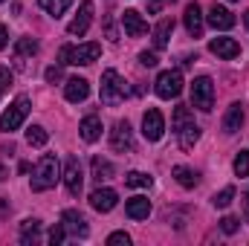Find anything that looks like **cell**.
<instances>
[{"instance_id": "277c9868", "label": "cell", "mask_w": 249, "mask_h": 246, "mask_svg": "<svg viewBox=\"0 0 249 246\" xmlns=\"http://www.w3.org/2000/svg\"><path fill=\"white\" fill-rule=\"evenodd\" d=\"M191 105L203 113H209L214 107V81L209 75H197L191 81Z\"/></svg>"}, {"instance_id": "4dcf8cb0", "label": "cell", "mask_w": 249, "mask_h": 246, "mask_svg": "<svg viewBox=\"0 0 249 246\" xmlns=\"http://www.w3.org/2000/svg\"><path fill=\"white\" fill-rule=\"evenodd\" d=\"M232 168H235V174H238V177H249V151H241V154L235 157Z\"/></svg>"}, {"instance_id": "b9f144b4", "label": "cell", "mask_w": 249, "mask_h": 246, "mask_svg": "<svg viewBox=\"0 0 249 246\" xmlns=\"http://www.w3.org/2000/svg\"><path fill=\"white\" fill-rule=\"evenodd\" d=\"M244 23H247V29H249V9L244 12Z\"/></svg>"}, {"instance_id": "f1b7e54d", "label": "cell", "mask_w": 249, "mask_h": 246, "mask_svg": "<svg viewBox=\"0 0 249 246\" xmlns=\"http://www.w3.org/2000/svg\"><path fill=\"white\" fill-rule=\"evenodd\" d=\"M151 174H145V171H130V174H124V185H130V188H151Z\"/></svg>"}, {"instance_id": "603a6c76", "label": "cell", "mask_w": 249, "mask_h": 246, "mask_svg": "<svg viewBox=\"0 0 249 246\" xmlns=\"http://www.w3.org/2000/svg\"><path fill=\"white\" fill-rule=\"evenodd\" d=\"M38 232H41V220H35V217L23 220V223H20V244L23 246L38 244Z\"/></svg>"}, {"instance_id": "1f68e13d", "label": "cell", "mask_w": 249, "mask_h": 246, "mask_svg": "<svg viewBox=\"0 0 249 246\" xmlns=\"http://www.w3.org/2000/svg\"><path fill=\"white\" fill-rule=\"evenodd\" d=\"M220 229H223L226 235H235V232L241 229V220H238V217H223V220H220Z\"/></svg>"}, {"instance_id": "d6986e66", "label": "cell", "mask_w": 249, "mask_h": 246, "mask_svg": "<svg viewBox=\"0 0 249 246\" xmlns=\"http://www.w3.org/2000/svg\"><path fill=\"white\" fill-rule=\"evenodd\" d=\"M183 23H186V29H188L191 38H200V35H203V12H200L197 3H188L186 6V12H183Z\"/></svg>"}, {"instance_id": "4316f807", "label": "cell", "mask_w": 249, "mask_h": 246, "mask_svg": "<svg viewBox=\"0 0 249 246\" xmlns=\"http://www.w3.org/2000/svg\"><path fill=\"white\" fill-rule=\"evenodd\" d=\"M47 139H50V133H47V127H41V124H32V127L26 130V142H29L32 148H44Z\"/></svg>"}, {"instance_id": "7bdbcfd3", "label": "cell", "mask_w": 249, "mask_h": 246, "mask_svg": "<svg viewBox=\"0 0 249 246\" xmlns=\"http://www.w3.org/2000/svg\"><path fill=\"white\" fill-rule=\"evenodd\" d=\"M0 3H3V0H0Z\"/></svg>"}, {"instance_id": "5bb4252c", "label": "cell", "mask_w": 249, "mask_h": 246, "mask_svg": "<svg viewBox=\"0 0 249 246\" xmlns=\"http://www.w3.org/2000/svg\"><path fill=\"white\" fill-rule=\"evenodd\" d=\"M122 26H124V35L127 38H142L148 32V23H145V18L136 9H127L122 15Z\"/></svg>"}, {"instance_id": "60d3db41", "label": "cell", "mask_w": 249, "mask_h": 246, "mask_svg": "<svg viewBox=\"0 0 249 246\" xmlns=\"http://www.w3.org/2000/svg\"><path fill=\"white\" fill-rule=\"evenodd\" d=\"M9 209H6V200H0V214H6Z\"/></svg>"}, {"instance_id": "30bf717a", "label": "cell", "mask_w": 249, "mask_h": 246, "mask_svg": "<svg viewBox=\"0 0 249 246\" xmlns=\"http://www.w3.org/2000/svg\"><path fill=\"white\" fill-rule=\"evenodd\" d=\"M64 185H67V191H70L72 197H78V194H81L84 174H81V162H78L75 157H70V159H67V165H64Z\"/></svg>"}, {"instance_id": "44dd1931", "label": "cell", "mask_w": 249, "mask_h": 246, "mask_svg": "<svg viewBox=\"0 0 249 246\" xmlns=\"http://www.w3.org/2000/svg\"><path fill=\"white\" fill-rule=\"evenodd\" d=\"M171 32H174V20L171 18H162L157 26H154V47L157 50H165L171 44Z\"/></svg>"}, {"instance_id": "7c38bea8", "label": "cell", "mask_w": 249, "mask_h": 246, "mask_svg": "<svg viewBox=\"0 0 249 246\" xmlns=\"http://www.w3.org/2000/svg\"><path fill=\"white\" fill-rule=\"evenodd\" d=\"M174 133H177V142H180L183 151H191V148L197 145V139H200V127H197V122H194V116L186 119L183 124H177Z\"/></svg>"}, {"instance_id": "f546056e", "label": "cell", "mask_w": 249, "mask_h": 246, "mask_svg": "<svg viewBox=\"0 0 249 246\" xmlns=\"http://www.w3.org/2000/svg\"><path fill=\"white\" fill-rule=\"evenodd\" d=\"M232 200H235V188H232V185H226V188H223L220 194H214V197H212L214 209H226V206H229Z\"/></svg>"}, {"instance_id": "7402d4cb", "label": "cell", "mask_w": 249, "mask_h": 246, "mask_svg": "<svg viewBox=\"0 0 249 246\" xmlns=\"http://www.w3.org/2000/svg\"><path fill=\"white\" fill-rule=\"evenodd\" d=\"M78 133H81L84 142H96L102 136V119L99 116H84L81 124H78Z\"/></svg>"}, {"instance_id": "ba28073f", "label": "cell", "mask_w": 249, "mask_h": 246, "mask_svg": "<svg viewBox=\"0 0 249 246\" xmlns=\"http://www.w3.org/2000/svg\"><path fill=\"white\" fill-rule=\"evenodd\" d=\"M110 148L113 151H133V130H130V124L127 119H119V122L113 124V130H110Z\"/></svg>"}, {"instance_id": "ac0fdd59", "label": "cell", "mask_w": 249, "mask_h": 246, "mask_svg": "<svg viewBox=\"0 0 249 246\" xmlns=\"http://www.w3.org/2000/svg\"><path fill=\"white\" fill-rule=\"evenodd\" d=\"M124 214H127L130 220H148V214H151V200L142 197V194L130 197V200L124 203Z\"/></svg>"}, {"instance_id": "d6a6232c", "label": "cell", "mask_w": 249, "mask_h": 246, "mask_svg": "<svg viewBox=\"0 0 249 246\" xmlns=\"http://www.w3.org/2000/svg\"><path fill=\"white\" fill-rule=\"evenodd\" d=\"M107 244L110 246H130V235H127V232H113V235L107 238Z\"/></svg>"}, {"instance_id": "4fadbf2b", "label": "cell", "mask_w": 249, "mask_h": 246, "mask_svg": "<svg viewBox=\"0 0 249 246\" xmlns=\"http://www.w3.org/2000/svg\"><path fill=\"white\" fill-rule=\"evenodd\" d=\"M116 203H119V194H116L113 188H96V191L90 194V206H93L96 211H102V214H107L110 209H116Z\"/></svg>"}, {"instance_id": "3957f363", "label": "cell", "mask_w": 249, "mask_h": 246, "mask_svg": "<svg viewBox=\"0 0 249 246\" xmlns=\"http://www.w3.org/2000/svg\"><path fill=\"white\" fill-rule=\"evenodd\" d=\"M102 55V44L90 41V44H78V47H61V64H75V67H87V64L99 61Z\"/></svg>"}, {"instance_id": "83f0119b", "label": "cell", "mask_w": 249, "mask_h": 246, "mask_svg": "<svg viewBox=\"0 0 249 246\" xmlns=\"http://www.w3.org/2000/svg\"><path fill=\"white\" fill-rule=\"evenodd\" d=\"M90 165H93V177H96L99 183L113 177V165H110L107 159H102V157H93V162H90Z\"/></svg>"}, {"instance_id": "7a4b0ae2", "label": "cell", "mask_w": 249, "mask_h": 246, "mask_svg": "<svg viewBox=\"0 0 249 246\" xmlns=\"http://www.w3.org/2000/svg\"><path fill=\"white\" fill-rule=\"evenodd\" d=\"M99 96H102V105H107V107H116L127 96V84H124V78L116 70H105L102 72V90H99Z\"/></svg>"}, {"instance_id": "9c48e42d", "label": "cell", "mask_w": 249, "mask_h": 246, "mask_svg": "<svg viewBox=\"0 0 249 246\" xmlns=\"http://www.w3.org/2000/svg\"><path fill=\"white\" fill-rule=\"evenodd\" d=\"M61 226L67 229V235H72V238H87V235H90V226H87L84 214L75 211V209L61 211Z\"/></svg>"}, {"instance_id": "74e56055", "label": "cell", "mask_w": 249, "mask_h": 246, "mask_svg": "<svg viewBox=\"0 0 249 246\" xmlns=\"http://www.w3.org/2000/svg\"><path fill=\"white\" fill-rule=\"evenodd\" d=\"M165 3H174V0H148V12L151 15H157V12H162V6Z\"/></svg>"}, {"instance_id": "ab89813d", "label": "cell", "mask_w": 249, "mask_h": 246, "mask_svg": "<svg viewBox=\"0 0 249 246\" xmlns=\"http://www.w3.org/2000/svg\"><path fill=\"white\" fill-rule=\"evenodd\" d=\"M244 217H247V223H249V191H247V197H244Z\"/></svg>"}, {"instance_id": "f35d334b", "label": "cell", "mask_w": 249, "mask_h": 246, "mask_svg": "<svg viewBox=\"0 0 249 246\" xmlns=\"http://www.w3.org/2000/svg\"><path fill=\"white\" fill-rule=\"evenodd\" d=\"M6 44H9V32H6V26L0 23V50H6Z\"/></svg>"}, {"instance_id": "8d00e7d4", "label": "cell", "mask_w": 249, "mask_h": 246, "mask_svg": "<svg viewBox=\"0 0 249 246\" xmlns=\"http://www.w3.org/2000/svg\"><path fill=\"white\" fill-rule=\"evenodd\" d=\"M44 78L53 84V81H61V67H47V72H44Z\"/></svg>"}, {"instance_id": "836d02e7", "label": "cell", "mask_w": 249, "mask_h": 246, "mask_svg": "<svg viewBox=\"0 0 249 246\" xmlns=\"http://www.w3.org/2000/svg\"><path fill=\"white\" fill-rule=\"evenodd\" d=\"M12 87V70H6V67H0V99H3V93Z\"/></svg>"}, {"instance_id": "d4e9b609", "label": "cell", "mask_w": 249, "mask_h": 246, "mask_svg": "<svg viewBox=\"0 0 249 246\" xmlns=\"http://www.w3.org/2000/svg\"><path fill=\"white\" fill-rule=\"evenodd\" d=\"M174 180L183 185V188H194V185L200 183V177H197V171H191V168H186V165H174Z\"/></svg>"}, {"instance_id": "8fae6325", "label": "cell", "mask_w": 249, "mask_h": 246, "mask_svg": "<svg viewBox=\"0 0 249 246\" xmlns=\"http://www.w3.org/2000/svg\"><path fill=\"white\" fill-rule=\"evenodd\" d=\"M90 23H93V3H90V0H84V3H81V9H78V15H75V18L70 20L67 32H70V35H78V38H81V35H84V32L90 29Z\"/></svg>"}, {"instance_id": "5b68a950", "label": "cell", "mask_w": 249, "mask_h": 246, "mask_svg": "<svg viewBox=\"0 0 249 246\" xmlns=\"http://www.w3.org/2000/svg\"><path fill=\"white\" fill-rule=\"evenodd\" d=\"M26 116H29V99H26V96H18V99L3 110V116H0V130H6V133L18 130Z\"/></svg>"}, {"instance_id": "52a82bcc", "label": "cell", "mask_w": 249, "mask_h": 246, "mask_svg": "<svg viewBox=\"0 0 249 246\" xmlns=\"http://www.w3.org/2000/svg\"><path fill=\"white\" fill-rule=\"evenodd\" d=\"M162 133H165V119H162V113H160L157 107H148L145 116H142V136H145L148 142H160Z\"/></svg>"}, {"instance_id": "484cf974", "label": "cell", "mask_w": 249, "mask_h": 246, "mask_svg": "<svg viewBox=\"0 0 249 246\" xmlns=\"http://www.w3.org/2000/svg\"><path fill=\"white\" fill-rule=\"evenodd\" d=\"M38 6H41L47 15H53V18H61L64 12L72 6V0H38Z\"/></svg>"}, {"instance_id": "9a60e30c", "label": "cell", "mask_w": 249, "mask_h": 246, "mask_svg": "<svg viewBox=\"0 0 249 246\" xmlns=\"http://www.w3.org/2000/svg\"><path fill=\"white\" fill-rule=\"evenodd\" d=\"M206 18H209V26H214V29H220V32H226V29H232V26H235V15H232L226 6H217V3L209 9V15H206Z\"/></svg>"}, {"instance_id": "cb8c5ba5", "label": "cell", "mask_w": 249, "mask_h": 246, "mask_svg": "<svg viewBox=\"0 0 249 246\" xmlns=\"http://www.w3.org/2000/svg\"><path fill=\"white\" fill-rule=\"evenodd\" d=\"M35 53H38V41L35 38H20L15 44V61H18V67H23V58L35 55Z\"/></svg>"}, {"instance_id": "d590c367", "label": "cell", "mask_w": 249, "mask_h": 246, "mask_svg": "<svg viewBox=\"0 0 249 246\" xmlns=\"http://www.w3.org/2000/svg\"><path fill=\"white\" fill-rule=\"evenodd\" d=\"M139 64L142 67H157L160 58H157V53H139Z\"/></svg>"}, {"instance_id": "2e32d148", "label": "cell", "mask_w": 249, "mask_h": 246, "mask_svg": "<svg viewBox=\"0 0 249 246\" xmlns=\"http://www.w3.org/2000/svg\"><path fill=\"white\" fill-rule=\"evenodd\" d=\"M64 96H67V102H84L87 96H90V81L87 78H67V84H64Z\"/></svg>"}, {"instance_id": "6da1fadb", "label": "cell", "mask_w": 249, "mask_h": 246, "mask_svg": "<svg viewBox=\"0 0 249 246\" xmlns=\"http://www.w3.org/2000/svg\"><path fill=\"white\" fill-rule=\"evenodd\" d=\"M58 177H61V162H58V157H55V154H44L41 162H38V168H35V177H32V191H47V188H53V185L58 183Z\"/></svg>"}, {"instance_id": "ffe728a7", "label": "cell", "mask_w": 249, "mask_h": 246, "mask_svg": "<svg viewBox=\"0 0 249 246\" xmlns=\"http://www.w3.org/2000/svg\"><path fill=\"white\" fill-rule=\"evenodd\" d=\"M241 124H244V105L235 102V105H229V110H226V116H223V133L232 136V133L241 130Z\"/></svg>"}, {"instance_id": "e575fe53", "label": "cell", "mask_w": 249, "mask_h": 246, "mask_svg": "<svg viewBox=\"0 0 249 246\" xmlns=\"http://www.w3.org/2000/svg\"><path fill=\"white\" fill-rule=\"evenodd\" d=\"M64 235H67V229H64L61 223H58V226H53V229H50V244L58 246V244L64 241Z\"/></svg>"}, {"instance_id": "8992f818", "label": "cell", "mask_w": 249, "mask_h": 246, "mask_svg": "<svg viewBox=\"0 0 249 246\" xmlns=\"http://www.w3.org/2000/svg\"><path fill=\"white\" fill-rule=\"evenodd\" d=\"M157 96L160 99H177L183 93V72L180 70H162L157 75Z\"/></svg>"}, {"instance_id": "e0dca14e", "label": "cell", "mask_w": 249, "mask_h": 246, "mask_svg": "<svg viewBox=\"0 0 249 246\" xmlns=\"http://www.w3.org/2000/svg\"><path fill=\"white\" fill-rule=\"evenodd\" d=\"M209 50L217 55V58H238L241 55V44L235 38H212Z\"/></svg>"}]
</instances>
